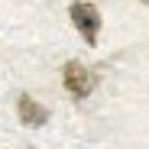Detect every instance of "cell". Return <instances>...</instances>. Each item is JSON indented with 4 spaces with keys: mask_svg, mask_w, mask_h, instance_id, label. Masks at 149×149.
<instances>
[{
    "mask_svg": "<svg viewBox=\"0 0 149 149\" xmlns=\"http://www.w3.org/2000/svg\"><path fill=\"white\" fill-rule=\"evenodd\" d=\"M71 23H74V29L84 36L88 45L97 42V36H101V13H97L94 3H84V0L71 3Z\"/></svg>",
    "mask_w": 149,
    "mask_h": 149,
    "instance_id": "obj_1",
    "label": "cell"
},
{
    "mask_svg": "<svg viewBox=\"0 0 149 149\" xmlns=\"http://www.w3.org/2000/svg\"><path fill=\"white\" fill-rule=\"evenodd\" d=\"M62 81H65V91L74 97V101H84V97L94 91V74L81 62H68L65 71H62Z\"/></svg>",
    "mask_w": 149,
    "mask_h": 149,
    "instance_id": "obj_2",
    "label": "cell"
},
{
    "mask_svg": "<svg viewBox=\"0 0 149 149\" xmlns=\"http://www.w3.org/2000/svg\"><path fill=\"white\" fill-rule=\"evenodd\" d=\"M16 113H19V120L26 123V127H42V123L49 120V110L39 101H33L29 94H23L19 101H16Z\"/></svg>",
    "mask_w": 149,
    "mask_h": 149,
    "instance_id": "obj_3",
    "label": "cell"
},
{
    "mask_svg": "<svg viewBox=\"0 0 149 149\" xmlns=\"http://www.w3.org/2000/svg\"><path fill=\"white\" fill-rule=\"evenodd\" d=\"M143 3H149V0H143Z\"/></svg>",
    "mask_w": 149,
    "mask_h": 149,
    "instance_id": "obj_4",
    "label": "cell"
}]
</instances>
